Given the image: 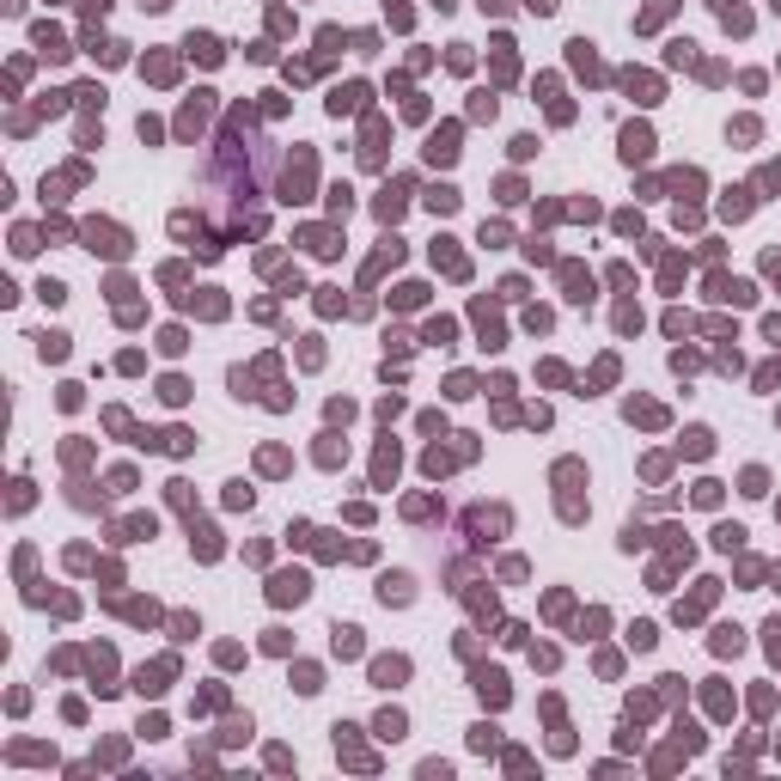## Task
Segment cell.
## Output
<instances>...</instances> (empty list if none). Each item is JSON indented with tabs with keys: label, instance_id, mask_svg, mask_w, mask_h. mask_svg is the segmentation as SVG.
Segmentation results:
<instances>
[{
	"label": "cell",
	"instance_id": "1",
	"mask_svg": "<svg viewBox=\"0 0 781 781\" xmlns=\"http://www.w3.org/2000/svg\"><path fill=\"white\" fill-rule=\"evenodd\" d=\"M86 238H92V250H104V257H123V232H116V226H86Z\"/></svg>",
	"mask_w": 781,
	"mask_h": 781
},
{
	"label": "cell",
	"instance_id": "2",
	"mask_svg": "<svg viewBox=\"0 0 781 781\" xmlns=\"http://www.w3.org/2000/svg\"><path fill=\"white\" fill-rule=\"evenodd\" d=\"M623 159H647V128H628L623 135Z\"/></svg>",
	"mask_w": 781,
	"mask_h": 781
},
{
	"label": "cell",
	"instance_id": "3",
	"mask_svg": "<svg viewBox=\"0 0 781 781\" xmlns=\"http://www.w3.org/2000/svg\"><path fill=\"white\" fill-rule=\"evenodd\" d=\"M275 598H281V604H287V598H306V580H299V574H281V580H275Z\"/></svg>",
	"mask_w": 781,
	"mask_h": 781
},
{
	"label": "cell",
	"instance_id": "4",
	"mask_svg": "<svg viewBox=\"0 0 781 781\" xmlns=\"http://www.w3.org/2000/svg\"><path fill=\"white\" fill-rule=\"evenodd\" d=\"M37 354H43V360H62V354H67V336H37Z\"/></svg>",
	"mask_w": 781,
	"mask_h": 781
},
{
	"label": "cell",
	"instance_id": "5",
	"mask_svg": "<svg viewBox=\"0 0 781 781\" xmlns=\"http://www.w3.org/2000/svg\"><path fill=\"white\" fill-rule=\"evenodd\" d=\"M372 672H379V684H397V677H403V672H409V665H403V659H379V665H372Z\"/></svg>",
	"mask_w": 781,
	"mask_h": 781
},
{
	"label": "cell",
	"instance_id": "6",
	"mask_svg": "<svg viewBox=\"0 0 781 781\" xmlns=\"http://www.w3.org/2000/svg\"><path fill=\"white\" fill-rule=\"evenodd\" d=\"M189 49H196L201 62H220V43H214V37H189Z\"/></svg>",
	"mask_w": 781,
	"mask_h": 781
},
{
	"label": "cell",
	"instance_id": "7",
	"mask_svg": "<svg viewBox=\"0 0 781 781\" xmlns=\"http://www.w3.org/2000/svg\"><path fill=\"white\" fill-rule=\"evenodd\" d=\"M428 201H433V208H440V214H452V208H458V189H433Z\"/></svg>",
	"mask_w": 781,
	"mask_h": 781
},
{
	"label": "cell",
	"instance_id": "8",
	"mask_svg": "<svg viewBox=\"0 0 781 781\" xmlns=\"http://www.w3.org/2000/svg\"><path fill=\"white\" fill-rule=\"evenodd\" d=\"M37 293H43V306H62V299H67V287H62V281H43Z\"/></svg>",
	"mask_w": 781,
	"mask_h": 781
},
{
	"label": "cell",
	"instance_id": "9",
	"mask_svg": "<svg viewBox=\"0 0 781 781\" xmlns=\"http://www.w3.org/2000/svg\"><path fill=\"white\" fill-rule=\"evenodd\" d=\"M79 6H86V13H104V6H110V0H79Z\"/></svg>",
	"mask_w": 781,
	"mask_h": 781
},
{
	"label": "cell",
	"instance_id": "10",
	"mask_svg": "<svg viewBox=\"0 0 781 781\" xmlns=\"http://www.w3.org/2000/svg\"><path fill=\"white\" fill-rule=\"evenodd\" d=\"M775 13H781V0H775Z\"/></svg>",
	"mask_w": 781,
	"mask_h": 781
}]
</instances>
